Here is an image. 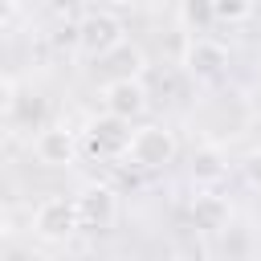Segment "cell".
<instances>
[{
    "label": "cell",
    "mask_w": 261,
    "mask_h": 261,
    "mask_svg": "<svg viewBox=\"0 0 261 261\" xmlns=\"http://www.w3.org/2000/svg\"><path fill=\"white\" fill-rule=\"evenodd\" d=\"M122 45H126V24H122V16L98 8V12H86V16L77 20V49H82L86 57L106 61V57H114Z\"/></svg>",
    "instance_id": "obj_1"
},
{
    "label": "cell",
    "mask_w": 261,
    "mask_h": 261,
    "mask_svg": "<svg viewBox=\"0 0 261 261\" xmlns=\"http://www.w3.org/2000/svg\"><path fill=\"white\" fill-rule=\"evenodd\" d=\"M175 151H179L175 130L163 126V122H147V126H139V130L130 135L126 159H130L135 167H143V171H159V167H167V163L175 159Z\"/></svg>",
    "instance_id": "obj_2"
},
{
    "label": "cell",
    "mask_w": 261,
    "mask_h": 261,
    "mask_svg": "<svg viewBox=\"0 0 261 261\" xmlns=\"http://www.w3.org/2000/svg\"><path fill=\"white\" fill-rule=\"evenodd\" d=\"M130 135H135L130 122L118 118V114H106V110L86 122V147H90V155H98V159H126Z\"/></svg>",
    "instance_id": "obj_3"
},
{
    "label": "cell",
    "mask_w": 261,
    "mask_h": 261,
    "mask_svg": "<svg viewBox=\"0 0 261 261\" xmlns=\"http://www.w3.org/2000/svg\"><path fill=\"white\" fill-rule=\"evenodd\" d=\"M77 228H82V224H77V204L65 200V196H49V200H41L37 212H33V232H37L45 245H61V241H69Z\"/></svg>",
    "instance_id": "obj_4"
},
{
    "label": "cell",
    "mask_w": 261,
    "mask_h": 261,
    "mask_svg": "<svg viewBox=\"0 0 261 261\" xmlns=\"http://www.w3.org/2000/svg\"><path fill=\"white\" fill-rule=\"evenodd\" d=\"M73 204H77V224L90 228V232H106L118 220V196L106 184H86L73 196Z\"/></svg>",
    "instance_id": "obj_5"
},
{
    "label": "cell",
    "mask_w": 261,
    "mask_h": 261,
    "mask_svg": "<svg viewBox=\"0 0 261 261\" xmlns=\"http://www.w3.org/2000/svg\"><path fill=\"white\" fill-rule=\"evenodd\" d=\"M102 110L106 114H118V118H139L147 110V86L135 77V73H122V77H110L102 86Z\"/></svg>",
    "instance_id": "obj_6"
},
{
    "label": "cell",
    "mask_w": 261,
    "mask_h": 261,
    "mask_svg": "<svg viewBox=\"0 0 261 261\" xmlns=\"http://www.w3.org/2000/svg\"><path fill=\"white\" fill-rule=\"evenodd\" d=\"M33 151L49 167H69L77 159V135L69 126H41L37 139H33Z\"/></svg>",
    "instance_id": "obj_7"
},
{
    "label": "cell",
    "mask_w": 261,
    "mask_h": 261,
    "mask_svg": "<svg viewBox=\"0 0 261 261\" xmlns=\"http://www.w3.org/2000/svg\"><path fill=\"white\" fill-rule=\"evenodd\" d=\"M179 65L192 77H216L228 65V49L216 45V41H208V37H192L188 49H184V57H179Z\"/></svg>",
    "instance_id": "obj_8"
},
{
    "label": "cell",
    "mask_w": 261,
    "mask_h": 261,
    "mask_svg": "<svg viewBox=\"0 0 261 261\" xmlns=\"http://www.w3.org/2000/svg\"><path fill=\"white\" fill-rule=\"evenodd\" d=\"M220 175H224V155L216 147H200L192 155V179L196 184H216Z\"/></svg>",
    "instance_id": "obj_9"
},
{
    "label": "cell",
    "mask_w": 261,
    "mask_h": 261,
    "mask_svg": "<svg viewBox=\"0 0 261 261\" xmlns=\"http://www.w3.org/2000/svg\"><path fill=\"white\" fill-rule=\"evenodd\" d=\"M208 12L224 24H241L257 12V0H208Z\"/></svg>",
    "instance_id": "obj_10"
},
{
    "label": "cell",
    "mask_w": 261,
    "mask_h": 261,
    "mask_svg": "<svg viewBox=\"0 0 261 261\" xmlns=\"http://www.w3.org/2000/svg\"><path fill=\"white\" fill-rule=\"evenodd\" d=\"M16 110V82L8 73H0V118H8Z\"/></svg>",
    "instance_id": "obj_11"
},
{
    "label": "cell",
    "mask_w": 261,
    "mask_h": 261,
    "mask_svg": "<svg viewBox=\"0 0 261 261\" xmlns=\"http://www.w3.org/2000/svg\"><path fill=\"white\" fill-rule=\"evenodd\" d=\"M241 171H245V184H249V188H261V147L245 155V163H241Z\"/></svg>",
    "instance_id": "obj_12"
},
{
    "label": "cell",
    "mask_w": 261,
    "mask_h": 261,
    "mask_svg": "<svg viewBox=\"0 0 261 261\" xmlns=\"http://www.w3.org/2000/svg\"><path fill=\"white\" fill-rule=\"evenodd\" d=\"M16 4H20V0H0V24H8V20L16 16Z\"/></svg>",
    "instance_id": "obj_13"
},
{
    "label": "cell",
    "mask_w": 261,
    "mask_h": 261,
    "mask_svg": "<svg viewBox=\"0 0 261 261\" xmlns=\"http://www.w3.org/2000/svg\"><path fill=\"white\" fill-rule=\"evenodd\" d=\"M0 237H8V208L0 204Z\"/></svg>",
    "instance_id": "obj_14"
}]
</instances>
